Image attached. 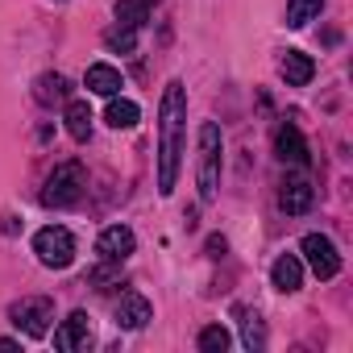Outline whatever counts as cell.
I'll use <instances>...</instances> for the list:
<instances>
[{"mask_svg": "<svg viewBox=\"0 0 353 353\" xmlns=\"http://www.w3.org/2000/svg\"><path fill=\"white\" fill-rule=\"evenodd\" d=\"M88 188V174L79 162H59L50 174H46V188H42V204L46 208H71Z\"/></svg>", "mask_w": 353, "mask_h": 353, "instance_id": "3957f363", "label": "cell"}, {"mask_svg": "<svg viewBox=\"0 0 353 353\" xmlns=\"http://www.w3.org/2000/svg\"><path fill=\"white\" fill-rule=\"evenodd\" d=\"M233 316H237V324H241V345H245L250 353H262V349H266V324H262V316H258L254 307H233Z\"/></svg>", "mask_w": 353, "mask_h": 353, "instance_id": "5bb4252c", "label": "cell"}, {"mask_svg": "<svg viewBox=\"0 0 353 353\" xmlns=\"http://www.w3.org/2000/svg\"><path fill=\"white\" fill-rule=\"evenodd\" d=\"M137 117H141V108H137L133 100H117V96H112V104H108V112H104V121H108L112 129H133Z\"/></svg>", "mask_w": 353, "mask_h": 353, "instance_id": "ffe728a7", "label": "cell"}, {"mask_svg": "<svg viewBox=\"0 0 353 353\" xmlns=\"http://www.w3.org/2000/svg\"><path fill=\"white\" fill-rule=\"evenodd\" d=\"M196 183H200V200L212 204L221 192V129L216 121L200 125V162H196Z\"/></svg>", "mask_w": 353, "mask_h": 353, "instance_id": "7a4b0ae2", "label": "cell"}, {"mask_svg": "<svg viewBox=\"0 0 353 353\" xmlns=\"http://www.w3.org/2000/svg\"><path fill=\"white\" fill-rule=\"evenodd\" d=\"M34 96H38V104H67L71 100V83L63 75H38Z\"/></svg>", "mask_w": 353, "mask_h": 353, "instance_id": "e0dca14e", "label": "cell"}, {"mask_svg": "<svg viewBox=\"0 0 353 353\" xmlns=\"http://www.w3.org/2000/svg\"><path fill=\"white\" fill-rule=\"evenodd\" d=\"M88 345H92V320H88V312H71L54 328V349L75 353V349H88Z\"/></svg>", "mask_w": 353, "mask_h": 353, "instance_id": "ba28073f", "label": "cell"}, {"mask_svg": "<svg viewBox=\"0 0 353 353\" xmlns=\"http://www.w3.org/2000/svg\"><path fill=\"white\" fill-rule=\"evenodd\" d=\"M279 75H283L291 88H307V83H312V75H316V63H312L303 50H287V54H283V63H279Z\"/></svg>", "mask_w": 353, "mask_h": 353, "instance_id": "7c38bea8", "label": "cell"}, {"mask_svg": "<svg viewBox=\"0 0 353 353\" xmlns=\"http://www.w3.org/2000/svg\"><path fill=\"white\" fill-rule=\"evenodd\" d=\"M183 125H188V88L170 79L158 100V196H170L174 179H179Z\"/></svg>", "mask_w": 353, "mask_h": 353, "instance_id": "6da1fadb", "label": "cell"}, {"mask_svg": "<svg viewBox=\"0 0 353 353\" xmlns=\"http://www.w3.org/2000/svg\"><path fill=\"white\" fill-rule=\"evenodd\" d=\"M270 283L279 287V291H299V283H303V262L295 258V254H283V258H274V266H270Z\"/></svg>", "mask_w": 353, "mask_h": 353, "instance_id": "9a60e30c", "label": "cell"}, {"mask_svg": "<svg viewBox=\"0 0 353 353\" xmlns=\"http://www.w3.org/2000/svg\"><path fill=\"white\" fill-rule=\"evenodd\" d=\"M9 320L26 332V336H46L50 320H54V299L50 295H26L9 307Z\"/></svg>", "mask_w": 353, "mask_h": 353, "instance_id": "5b68a950", "label": "cell"}, {"mask_svg": "<svg viewBox=\"0 0 353 353\" xmlns=\"http://www.w3.org/2000/svg\"><path fill=\"white\" fill-rule=\"evenodd\" d=\"M324 9V0H287V30H303L307 21H316Z\"/></svg>", "mask_w": 353, "mask_h": 353, "instance_id": "d6986e66", "label": "cell"}, {"mask_svg": "<svg viewBox=\"0 0 353 353\" xmlns=\"http://www.w3.org/2000/svg\"><path fill=\"white\" fill-rule=\"evenodd\" d=\"M13 349H21V341H13V336H0V353H13Z\"/></svg>", "mask_w": 353, "mask_h": 353, "instance_id": "cb8c5ba5", "label": "cell"}, {"mask_svg": "<svg viewBox=\"0 0 353 353\" xmlns=\"http://www.w3.org/2000/svg\"><path fill=\"white\" fill-rule=\"evenodd\" d=\"M133 250H137V237H133V229H129V225H112V229H104V233H100V241H96L100 262H117V266H121Z\"/></svg>", "mask_w": 353, "mask_h": 353, "instance_id": "52a82bcc", "label": "cell"}, {"mask_svg": "<svg viewBox=\"0 0 353 353\" xmlns=\"http://www.w3.org/2000/svg\"><path fill=\"white\" fill-rule=\"evenodd\" d=\"M83 83H88V92H96V96H117L121 88H125V79H121V71L117 67H108V63H92L88 67V75H83Z\"/></svg>", "mask_w": 353, "mask_h": 353, "instance_id": "4fadbf2b", "label": "cell"}, {"mask_svg": "<svg viewBox=\"0 0 353 353\" xmlns=\"http://www.w3.org/2000/svg\"><path fill=\"white\" fill-rule=\"evenodd\" d=\"M63 121H67V133L75 141H88L92 137V108H88V100H67Z\"/></svg>", "mask_w": 353, "mask_h": 353, "instance_id": "2e32d148", "label": "cell"}, {"mask_svg": "<svg viewBox=\"0 0 353 353\" xmlns=\"http://www.w3.org/2000/svg\"><path fill=\"white\" fill-rule=\"evenodd\" d=\"M34 254H38V262L46 270H67L75 262V237H71V229H63V225L38 229L34 233Z\"/></svg>", "mask_w": 353, "mask_h": 353, "instance_id": "277c9868", "label": "cell"}, {"mask_svg": "<svg viewBox=\"0 0 353 353\" xmlns=\"http://www.w3.org/2000/svg\"><path fill=\"white\" fill-rule=\"evenodd\" d=\"M150 5L154 0H117L112 13H117V26H129V30H141L150 21Z\"/></svg>", "mask_w": 353, "mask_h": 353, "instance_id": "ac0fdd59", "label": "cell"}, {"mask_svg": "<svg viewBox=\"0 0 353 353\" xmlns=\"http://www.w3.org/2000/svg\"><path fill=\"white\" fill-rule=\"evenodd\" d=\"M104 46H108L112 54H133V50H137V30H129V26H112V30L104 34Z\"/></svg>", "mask_w": 353, "mask_h": 353, "instance_id": "44dd1931", "label": "cell"}, {"mask_svg": "<svg viewBox=\"0 0 353 353\" xmlns=\"http://www.w3.org/2000/svg\"><path fill=\"white\" fill-rule=\"evenodd\" d=\"M299 250H303V258H307V266H312L316 279H336L341 274V254H336V245L324 233H307L299 241Z\"/></svg>", "mask_w": 353, "mask_h": 353, "instance_id": "8992f818", "label": "cell"}, {"mask_svg": "<svg viewBox=\"0 0 353 353\" xmlns=\"http://www.w3.org/2000/svg\"><path fill=\"white\" fill-rule=\"evenodd\" d=\"M312 200H316V192H312V183L303 179V174H291V179L283 183V192H279V208L287 216H303L312 208Z\"/></svg>", "mask_w": 353, "mask_h": 353, "instance_id": "30bf717a", "label": "cell"}, {"mask_svg": "<svg viewBox=\"0 0 353 353\" xmlns=\"http://www.w3.org/2000/svg\"><path fill=\"white\" fill-rule=\"evenodd\" d=\"M274 154H279L283 162H291V166H303V162H307V141H303V133H299L295 125H283V129L274 133Z\"/></svg>", "mask_w": 353, "mask_h": 353, "instance_id": "8fae6325", "label": "cell"}, {"mask_svg": "<svg viewBox=\"0 0 353 353\" xmlns=\"http://www.w3.org/2000/svg\"><path fill=\"white\" fill-rule=\"evenodd\" d=\"M117 328H145L150 320H154V307H150V299L141 295V291H125L121 299H117Z\"/></svg>", "mask_w": 353, "mask_h": 353, "instance_id": "9c48e42d", "label": "cell"}, {"mask_svg": "<svg viewBox=\"0 0 353 353\" xmlns=\"http://www.w3.org/2000/svg\"><path fill=\"white\" fill-rule=\"evenodd\" d=\"M233 345V336H229V328H221V324H208L204 332H200V349L204 353H225Z\"/></svg>", "mask_w": 353, "mask_h": 353, "instance_id": "7402d4cb", "label": "cell"}, {"mask_svg": "<svg viewBox=\"0 0 353 353\" xmlns=\"http://www.w3.org/2000/svg\"><path fill=\"white\" fill-rule=\"evenodd\" d=\"M225 250H229V241H225L221 233H212V237H208V258H225Z\"/></svg>", "mask_w": 353, "mask_h": 353, "instance_id": "603a6c76", "label": "cell"}]
</instances>
